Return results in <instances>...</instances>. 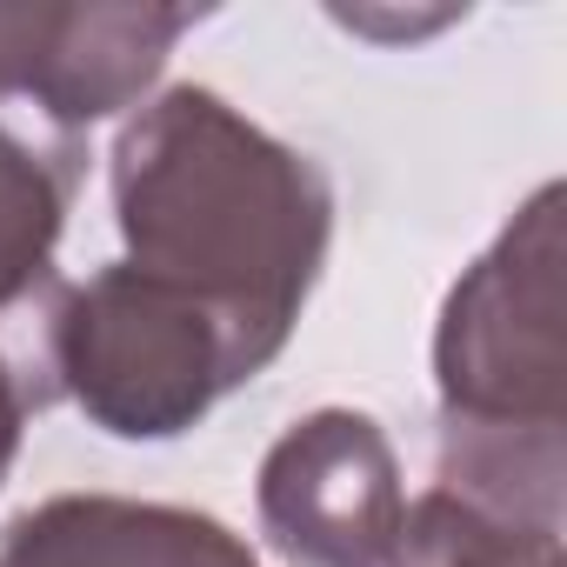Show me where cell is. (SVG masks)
<instances>
[{
    "label": "cell",
    "mask_w": 567,
    "mask_h": 567,
    "mask_svg": "<svg viewBox=\"0 0 567 567\" xmlns=\"http://www.w3.org/2000/svg\"><path fill=\"white\" fill-rule=\"evenodd\" d=\"M48 381L87 427L114 441H174L247 388L227 328L181 288L114 260L87 280H61L48 301Z\"/></svg>",
    "instance_id": "obj_3"
},
{
    "label": "cell",
    "mask_w": 567,
    "mask_h": 567,
    "mask_svg": "<svg viewBox=\"0 0 567 567\" xmlns=\"http://www.w3.org/2000/svg\"><path fill=\"white\" fill-rule=\"evenodd\" d=\"M200 8H0V101L87 134L94 121L141 107Z\"/></svg>",
    "instance_id": "obj_5"
},
{
    "label": "cell",
    "mask_w": 567,
    "mask_h": 567,
    "mask_svg": "<svg viewBox=\"0 0 567 567\" xmlns=\"http://www.w3.org/2000/svg\"><path fill=\"white\" fill-rule=\"evenodd\" d=\"M560 181L534 187L447 288L434 328V487L560 534L567 507V280Z\"/></svg>",
    "instance_id": "obj_2"
},
{
    "label": "cell",
    "mask_w": 567,
    "mask_h": 567,
    "mask_svg": "<svg viewBox=\"0 0 567 567\" xmlns=\"http://www.w3.org/2000/svg\"><path fill=\"white\" fill-rule=\"evenodd\" d=\"M48 401H54V381H48V315L21 321V328H0V481L14 474L21 434H28V421Z\"/></svg>",
    "instance_id": "obj_9"
},
{
    "label": "cell",
    "mask_w": 567,
    "mask_h": 567,
    "mask_svg": "<svg viewBox=\"0 0 567 567\" xmlns=\"http://www.w3.org/2000/svg\"><path fill=\"white\" fill-rule=\"evenodd\" d=\"M81 187V141L0 101V328L41 321L61 295L54 247Z\"/></svg>",
    "instance_id": "obj_7"
},
{
    "label": "cell",
    "mask_w": 567,
    "mask_h": 567,
    "mask_svg": "<svg viewBox=\"0 0 567 567\" xmlns=\"http://www.w3.org/2000/svg\"><path fill=\"white\" fill-rule=\"evenodd\" d=\"M374 567H567V560L560 534L514 527L447 487H427L401 507V527Z\"/></svg>",
    "instance_id": "obj_8"
},
{
    "label": "cell",
    "mask_w": 567,
    "mask_h": 567,
    "mask_svg": "<svg viewBox=\"0 0 567 567\" xmlns=\"http://www.w3.org/2000/svg\"><path fill=\"white\" fill-rule=\"evenodd\" d=\"M0 567H260L254 547L200 514L127 494H54L0 534Z\"/></svg>",
    "instance_id": "obj_6"
},
{
    "label": "cell",
    "mask_w": 567,
    "mask_h": 567,
    "mask_svg": "<svg viewBox=\"0 0 567 567\" xmlns=\"http://www.w3.org/2000/svg\"><path fill=\"white\" fill-rule=\"evenodd\" d=\"M107 187L127 267L194 295L227 328L240 374H267L328 267L334 187L321 161L181 81L127 114Z\"/></svg>",
    "instance_id": "obj_1"
},
{
    "label": "cell",
    "mask_w": 567,
    "mask_h": 567,
    "mask_svg": "<svg viewBox=\"0 0 567 567\" xmlns=\"http://www.w3.org/2000/svg\"><path fill=\"white\" fill-rule=\"evenodd\" d=\"M401 507V461L361 408H315L295 421L254 481L260 534L288 567H374Z\"/></svg>",
    "instance_id": "obj_4"
}]
</instances>
